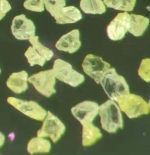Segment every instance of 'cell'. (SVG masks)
I'll return each mask as SVG.
<instances>
[{"label":"cell","mask_w":150,"mask_h":155,"mask_svg":"<svg viewBox=\"0 0 150 155\" xmlns=\"http://www.w3.org/2000/svg\"><path fill=\"white\" fill-rule=\"evenodd\" d=\"M54 18L57 24H71L81 20L82 16L77 8L74 6H69L63 8Z\"/></svg>","instance_id":"obj_15"},{"label":"cell","mask_w":150,"mask_h":155,"mask_svg":"<svg viewBox=\"0 0 150 155\" xmlns=\"http://www.w3.org/2000/svg\"><path fill=\"white\" fill-rule=\"evenodd\" d=\"M138 75L141 78L147 82H150V59L142 60L138 70Z\"/></svg>","instance_id":"obj_22"},{"label":"cell","mask_w":150,"mask_h":155,"mask_svg":"<svg viewBox=\"0 0 150 155\" xmlns=\"http://www.w3.org/2000/svg\"><path fill=\"white\" fill-rule=\"evenodd\" d=\"M82 67L86 75L99 84L103 75L110 68L111 65L101 57L90 54L85 56Z\"/></svg>","instance_id":"obj_8"},{"label":"cell","mask_w":150,"mask_h":155,"mask_svg":"<svg viewBox=\"0 0 150 155\" xmlns=\"http://www.w3.org/2000/svg\"><path fill=\"white\" fill-rule=\"evenodd\" d=\"M52 69L56 78L71 87H77L84 81L82 74L74 69L71 64L61 59L55 60Z\"/></svg>","instance_id":"obj_4"},{"label":"cell","mask_w":150,"mask_h":155,"mask_svg":"<svg viewBox=\"0 0 150 155\" xmlns=\"http://www.w3.org/2000/svg\"><path fill=\"white\" fill-rule=\"evenodd\" d=\"M44 0H26L23 6L28 10L41 12L44 11Z\"/></svg>","instance_id":"obj_23"},{"label":"cell","mask_w":150,"mask_h":155,"mask_svg":"<svg viewBox=\"0 0 150 155\" xmlns=\"http://www.w3.org/2000/svg\"><path fill=\"white\" fill-rule=\"evenodd\" d=\"M1 69H0V74H1Z\"/></svg>","instance_id":"obj_27"},{"label":"cell","mask_w":150,"mask_h":155,"mask_svg":"<svg viewBox=\"0 0 150 155\" xmlns=\"http://www.w3.org/2000/svg\"><path fill=\"white\" fill-rule=\"evenodd\" d=\"M5 140L4 135L2 133L0 132V148L3 145Z\"/></svg>","instance_id":"obj_25"},{"label":"cell","mask_w":150,"mask_h":155,"mask_svg":"<svg viewBox=\"0 0 150 155\" xmlns=\"http://www.w3.org/2000/svg\"><path fill=\"white\" fill-rule=\"evenodd\" d=\"M150 24V20L142 15L130 14V23L128 31L135 37L142 36Z\"/></svg>","instance_id":"obj_16"},{"label":"cell","mask_w":150,"mask_h":155,"mask_svg":"<svg viewBox=\"0 0 150 155\" xmlns=\"http://www.w3.org/2000/svg\"><path fill=\"white\" fill-rule=\"evenodd\" d=\"M104 2L108 8L116 10L130 12L134 8L136 0H104Z\"/></svg>","instance_id":"obj_20"},{"label":"cell","mask_w":150,"mask_h":155,"mask_svg":"<svg viewBox=\"0 0 150 155\" xmlns=\"http://www.w3.org/2000/svg\"><path fill=\"white\" fill-rule=\"evenodd\" d=\"M148 106H149V109H150V100H149V102H148Z\"/></svg>","instance_id":"obj_26"},{"label":"cell","mask_w":150,"mask_h":155,"mask_svg":"<svg viewBox=\"0 0 150 155\" xmlns=\"http://www.w3.org/2000/svg\"><path fill=\"white\" fill-rule=\"evenodd\" d=\"M13 35L19 40H29L35 36V28L33 22L24 14L14 18L11 26Z\"/></svg>","instance_id":"obj_11"},{"label":"cell","mask_w":150,"mask_h":155,"mask_svg":"<svg viewBox=\"0 0 150 155\" xmlns=\"http://www.w3.org/2000/svg\"><path fill=\"white\" fill-rule=\"evenodd\" d=\"M28 74L25 71L12 73L6 82L7 87L17 94H21L28 88Z\"/></svg>","instance_id":"obj_14"},{"label":"cell","mask_w":150,"mask_h":155,"mask_svg":"<svg viewBox=\"0 0 150 155\" xmlns=\"http://www.w3.org/2000/svg\"><path fill=\"white\" fill-rule=\"evenodd\" d=\"M73 116L82 126L92 123L99 114V106L96 102L85 101L71 109Z\"/></svg>","instance_id":"obj_12"},{"label":"cell","mask_w":150,"mask_h":155,"mask_svg":"<svg viewBox=\"0 0 150 155\" xmlns=\"http://www.w3.org/2000/svg\"><path fill=\"white\" fill-rule=\"evenodd\" d=\"M46 10L54 17L65 7V0H44Z\"/></svg>","instance_id":"obj_21"},{"label":"cell","mask_w":150,"mask_h":155,"mask_svg":"<svg viewBox=\"0 0 150 155\" xmlns=\"http://www.w3.org/2000/svg\"><path fill=\"white\" fill-rule=\"evenodd\" d=\"M78 29L73 30L63 35L55 43V48L61 51L72 54L80 49L82 43Z\"/></svg>","instance_id":"obj_13"},{"label":"cell","mask_w":150,"mask_h":155,"mask_svg":"<svg viewBox=\"0 0 150 155\" xmlns=\"http://www.w3.org/2000/svg\"><path fill=\"white\" fill-rule=\"evenodd\" d=\"M51 149L50 141L42 137L33 138L27 145V151L30 154L48 153Z\"/></svg>","instance_id":"obj_18"},{"label":"cell","mask_w":150,"mask_h":155,"mask_svg":"<svg viewBox=\"0 0 150 155\" xmlns=\"http://www.w3.org/2000/svg\"><path fill=\"white\" fill-rule=\"evenodd\" d=\"M55 78L53 70L50 69L34 74L28 81L40 94L49 97L56 92L55 89Z\"/></svg>","instance_id":"obj_6"},{"label":"cell","mask_w":150,"mask_h":155,"mask_svg":"<svg viewBox=\"0 0 150 155\" xmlns=\"http://www.w3.org/2000/svg\"><path fill=\"white\" fill-rule=\"evenodd\" d=\"M130 14L127 12L118 13L106 28L108 38L113 41L122 39L130 27Z\"/></svg>","instance_id":"obj_10"},{"label":"cell","mask_w":150,"mask_h":155,"mask_svg":"<svg viewBox=\"0 0 150 155\" xmlns=\"http://www.w3.org/2000/svg\"><path fill=\"white\" fill-rule=\"evenodd\" d=\"M12 9V7L7 0H0V21Z\"/></svg>","instance_id":"obj_24"},{"label":"cell","mask_w":150,"mask_h":155,"mask_svg":"<svg viewBox=\"0 0 150 155\" xmlns=\"http://www.w3.org/2000/svg\"><path fill=\"white\" fill-rule=\"evenodd\" d=\"M7 102L25 116L39 121L45 118L47 112L38 103L34 101H26L10 97Z\"/></svg>","instance_id":"obj_9"},{"label":"cell","mask_w":150,"mask_h":155,"mask_svg":"<svg viewBox=\"0 0 150 155\" xmlns=\"http://www.w3.org/2000/svg\"><path fill=\"white\" fill-rule=\"evenodd\" d=\"M65 130L64 124L57 117L48 111L41 128L37 131L38 137H49L56 143L63 135Z\"/></svg>","instance_id":"obj_7"},{"label":"cell","mask_w":150,"mask_h":155,"mask_svg":"<svg viewBox=\"0 0 150 155\" xmlns=\"http://www.w3.org/2000/svg\"><path fill=\"white\" fill-rule=\"evenodd\" d=\"M100 83L109 98L116 102L121 97L130 93L125 79L118 75L114 68H110L105 71Z\"/></svg>","instance_id":"obj_1"},{"label":"cell","mask_w":150,"mask_h":155,"mask_svg":"<svg viewBox=\"0 0 150 155\" xmlns=\"http://www.w3.org/2000/svg\"><path fill=\"white\" fill-rule=\"evenodd\" d=\"M80 8L86 14H102L106 8L102 0H81Z\"/></svg>","instance_id":"obj_19"},{"label":"cell","mask_w":150,"mask_h":155,"mask_svg":"<svg viewBox=\"0 0 150 155\" xmlns=\"http://www.w3.org/2000/svg\"><path fill=\"white\" fill-rule=\"evenodd\" d=\"M82 133V144L84 147L92 146L102 137L100 129L91 123L84 125Z\"/></svg>","instance_id":"obj_17"},{"label":"cell","mask_w":150,"mask_h":155,"mask_svg":"<svg viewBox=\"0 0 150 155\" xmlns=\"http://www.w3.org/2000/svg\"><path fill=\"white\" fill-rule=\"evenodd\" d=\"M121 110L129 118H135L149 112L148 103L140 96L129 94L121 97L117 101Z\"/></svg>","instance_id":"obj_3"},{"label":"cell","mask_w":150,"mask_h":155,"mask_svg":"<svg viewBox=\"0 0 150 155\" xmlns=\"http://www.w3.org/2000/svg\"><path fill=\"white\" fill-rule=\"evenodd\" d=\"M101 125L110 133H115L123 127V120L119 106L112 100H108L99 106Z\"/></svg>","instance_id":"obj_2"},{"label":"cell","mask_w":150,"mask_h":155,"mask_svg":"<svg viewBox=\"0 0 150 155\" xmlns=\"http://www.w3.org/2000/svg\"><path fill=\"white\" fill-rule=\"evenodd\" d=\"M29 40L32 46L27 49L25 56L31 67L36 65L43 67L46 61L51 60L53 57V52L39 41L38 36H35Z\"/></svg>","instance_id":"obj_5"}]
</instances>
